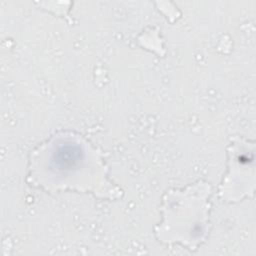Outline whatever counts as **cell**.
Segmentation results:
<instances>
[{"label": "cell", "mask_w": 256, "mask_h": 256, "mask_svg": "<svg viewBox=\"0 0 256 256\" xmlns=\"http://www.w3.org/2000/svg\"><path fill=\"white\" fill-rule=\"evenodd\" d=\"M101 170L96 154L80 138L60 136L43 145L35 154L32 176L49 189L94 190L93 179Z\"/></svg>", "instance_id": "obj_1"}, {"label": "cell", "mask_w": 256, "mask_h": 256, "mask_svg": "<svg viewBox=\"0 0 256 256\" xmlns=\"http://www.w3.org/2000/svg\"><path fill=\"white\" fill-rule=\"evenodd\" d=\"M177 192V191H176ZM206 190L197 187L183 193H174L167 200L165 216H177V219H165L160 229L161 238L165 241H177L189 247L198 244L205 234L207 209L190 215V212L206 200ZM159 236V237H160Z\"/></svg>", "instance_id": "obj_2"}]
</instances>
